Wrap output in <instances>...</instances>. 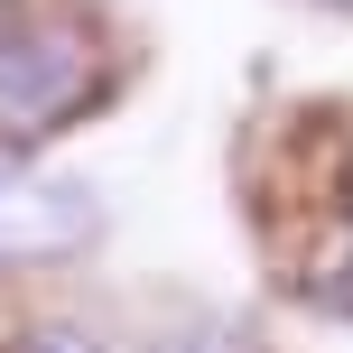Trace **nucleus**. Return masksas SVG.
<instances>
[{"label": "nucleus", "instance_id": "f257e3e1", "mask_svg": "<svg viewBox=\"0 0 353 353\" xmlns=\"http://www.w3.org/2000/svg\"><path fill=\"white\" fill-rule=\"evenodd\" d=\"M121 84V47L93 0H0V159L93 121Z\"/></svg>", "mask_w": 353, "mask_h": 353}, {"label": "nucleus", "instance_id": "f03ea898", "mask_svg": "<svg viewBox=\"0 0 353 353\" xmlns=\"http://www.w3.org/2000/svg\"><path fill=\"white\" fill-rule=\"evenodd\" d=\"M103 195L65 168H28V159H0V279L19 270H65L84 251H103Z\"/></svg>", "mask_w": 353, "mask_h": 353}, {"label": "nucleus", "instance_id": "7ed1b4c3", "mask_svg": "<svg viewBox=\"0 0 353 353\" xmlns=\"http://www.w3.org/2000/svg\"><path fill=\"white\" fill-rule=\"evenodd\" d=\"M316 159H325V205H316V223L288 242V288H298L307 307H325V316H353V121L344 112H325L316 130Z\"/></svg>", "mask_w": 353, "mask_h": 353}, {"label": "nucleus", "instance_id": "20e7f679", "mask_svg": "<svg viewBox=\"0 0 353 353\" xmlns=\"http://www.w3.org/2000/svg\"><path fill=\"white\" fill-rule=\"evenodd\" d=\"M140 353H251V335L232 316H176V325H159Z\"/></svg>", "mask_w": 353, "mask_h": 353}, {"label": "nucleus", "instance_id": "39448f33", "mask_svg": "<svg viewBox=\"0 0 353 353\" xmlns=\"http://www.w3.org/2000/svg\"><path fill=\"white\" fill-rule=\"evenodd\" d=\"M10 353H112V335L84 325V316H28L10 335Z\"/></svg>", "mask_w": 353, "mask_h": 353}, {"label": "nucleus", "instance_id": "423d86ee", "mask_svg": "<svg viewBox=\"0 0 353 353\" xmlns=\"http://www.w3.org/2000/svg\"><path fill=\"white\" fill-rule=\"evenodd\" d=\"M325 10H344V19H353V0H325Z\"/></svg>", "mask_w": 353, "mask_h": 353}]
</instances>
